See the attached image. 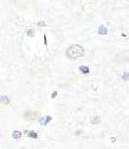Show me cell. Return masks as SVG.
I'll return each instance as SVG.
<instances>
[{"mask_svg": "<svg viewBox=\"0 0 129 149\" xmlns=\"http://www.w3.org/2000/svg\"><path fill=\"white\" fill-rule=\"evenodd\" d=\"M66 55H67V57L69 59L75 60V59H78V58L82 57L84 55V48H83V46H81V45L79 44L70 45L67 48V51H66Z\"/></svg>", "mask_w": 129, "mask_h": 149, "instance_id": "obj_1", "label": "cell"}, {"mask_svg": "<svg viewBox=\"0 0 129 149\" xmlns=\"http://www.w3.org/2000/svg\"><path fill=\"white\" fill-rule=\"evenodd\" d=\"M38 116H39L38 112H26L24 117L26 120H34V119L38 118Z\"/></svg>", "mask_w": 129, "mask_h": 149, "instance_id": "obj_2", "label": "cell"}, {"mask_svg": "<svg viewBox=\"0 0 129 149\" xmlns=\"http://www.w3.org/2000/svg\"><path fill=\"white\" fill-rule=\"evenodd\" d=\"M12 137L15 139H18L22 137V132H20V131H13V133H12Z\"/></svg>", "mask_w": 129, "mask_h": 149, "instance_id": "obj_3", "label": "cell"}, {"mask_svg": "<svg viewBox=\"0 0 129 149\" xmlns=\"http://www.w3.org/2000/svg\"><path fill=\"white\" fill-rule=\"evenodd\" d=\"M90 122H92V123H94V125H97V123H99V122H100V117H98V116L93 117V118L90 119Z\"/></svg>", "mask_w": 129, "mask_h": 149, "instance_id": "obj_4", "label": "cell"}, {"mask_svg": "<svg viewBox=\"0 0 129 149\" xmlns=\"http://www.w3.org/2000/svg\"><path fill=\"white\" fill-rule=\"evenodd\" d=\"M50 120H51V117H44V118H42L40 120V123L42 125H46V123H48Z\"/></svg>", "mask_w": 129, "mask_h": 149, "instance_id": "obj_5", "label": "cell"}, {"mask_svg": "<svg viewBox=\"0 0 129 149\" xmlns=\"http://www.w3.org/2000/svg\"><path fill=\"white\" fill-rule=\"evenodd\" d=\"M0 101L2 102L4 104H9V103H10V100L8 99V97H1V99H0Z\"/></svg>", "mask_w": 129, "mask_h": 149, "instance_id": "obj_6", "label": "cell"}, {"mask_svg": "<svg viewBox=\"0 0 129 149\" xmlns=\"http://www.w3.org/2000/svg\"><path fill=\"white\" fill-rule=\"evenodd\" d=\"M28 136H30V137H34V139H37L38 137V134L34 132H28Z\"/></svg>", "mask_w": 129, "mask_h": 149, "instance_id": "obj_7", "label": "cell"}, {"mask_svg": "<svg viewBox=\"0 0 129 149\" xmlns=\"http://www.w3.org/2000/svg\"><path fill=\"white\" fill-rule=\"evenodd\" d=\"M127 76H128V73L124 74V79H126V81H127V79H128V77H127Z\"/></svg>", "mask_w": 129, "mask_h": 149, "instance_id": "obj_8", "label": "cell"}]
</instances>
